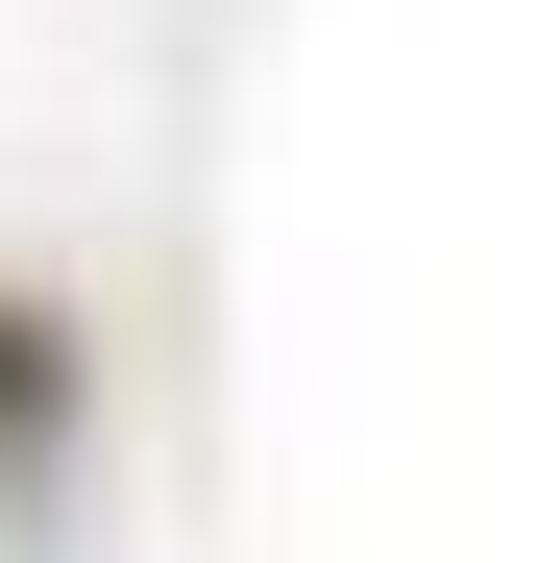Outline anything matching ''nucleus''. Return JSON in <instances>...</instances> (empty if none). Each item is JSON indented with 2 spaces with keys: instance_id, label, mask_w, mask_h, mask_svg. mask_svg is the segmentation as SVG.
Returning <instances> with one entry per match:
<instances>
[{
  "instance_id": "obj_1",
  "label": "nucleus",
  "mask_w": 539,
  "mask_h": 563,
  "mask_svg": "<svg viewBox=\"0 0 539 563\" xmlns=\"http://www.w3.org/2000/svg\"><path fill=\"white\" fill-rule=\"evenodd\" d=\"M50 417H74V343H50L25 295H0V465H50Z\"/></svg>"
}]
</instances>
